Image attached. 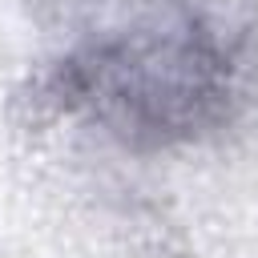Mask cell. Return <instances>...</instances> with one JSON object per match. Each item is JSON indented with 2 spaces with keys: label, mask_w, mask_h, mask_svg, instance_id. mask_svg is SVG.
<instances>
[{
  "label": "cell",
  "mask_w": 258,
  "mask_h": 258,
  "mask_svg": "<svg viewBox=\"0 0 258 258\" xmlns=\"http://www.w3.org/2000/svg\"><path fill=\"white\" fill-rule=\"evenodd\" d=\"M60 97L125 145L185 141L226 117L234 52L198 12L145 20L73 52L60 64Z\"/></svg>",
  "instance_id": "obj_1"
}]
</instances>
